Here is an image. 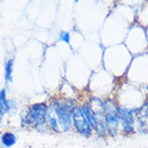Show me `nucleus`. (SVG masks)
Returning <instances> with one entry per match:
<instances>
[{
  "label": "nucleus",
  "mask_w": 148,
  "mask_h": 148,
  "mask_svg": "<svg viewBox=\"0 0 148 148\" xmlns=\"http://www.w3.org/2000/svg\"><path fill=\"white\" fill-rule=\"evenodd\" d=\"M50 105L53 107V110L56 115L58 124L62 133H68L73 129V110L77 106L76 102L71 99H52Z\"/></svg>",
  "instance_id": "1"
},
{
  "label": "nucleus",
  "mask_w": 148,
  "mask_h": 148,
  "mask_svg": "<svg viewBox=\"0 0 148 148\" xmlns=\"http://www.w3.org/2000/svg\"><path fill=\"white\" fill-rule=\"evenodd\" d=\"M49 104L45 102L34 103L29 105L26 111L28 127L35 129H43L48 127L47 125V112H48Z\"/></svg>",
  "instance_id": "2"
},
{
  "label": "nucleus",
  "mask_w": 148,
  "mask_h": 148,
  "mask_svg": "<svg viewBox=\"0 0 148 148\" xmlns=\"http://www.w3.org/2000/svg\"><path fill=\"white\" fill-rule=\"evenodd\" d=\"M73 129L79 135L89 138L93 135V127L90 124L89 120L83 111L81 105H77L73 110Z\"/></svg>",
  "instance_id": "3"
},
{
  "label": "nucleus",
  "mask_w": 148,
  "mask_h": 148,
  "mask_svg": "<svg viewBox=\"0 0 148 148\" xmlns=\"http://www.w3.org/2000/svg\"><path fill=\"white\" fill-rule=\"evenodd\" d=\"M120 133L124 136L133 135L135 131V112L133 108L119 106Z\"/></svg>",
  "instance_id": "4"
},
{
  "label": "nucleus",
  "mask_w": 148,
  "mask_h": 148,
  "mask_svg": "<svg viewBox=\"0 0 148 148\" xmlns=\"http://www.w3.org/2000/svg\"><path fill=\"white\" fill-rule=\"evenodd\" d=\"M47 125H48V129L51 130L54 133H62L61 132V127H60V124H58V118H56V115L53 110V107L49 104V108H48V112H47Z\"/></svg>",
  "instance_id": "5"
},
{
  "label": "nucleus",
  "mask_w": 148,
  "mask_h": 148,
  "mask_svg": "<svg viewBox=\"0 0 148 148\" xmlns=\"http://www.w3.org/2000/svg\"><path fill=\"white\" fill-rule=\"evenodd\" d=\"M135 131L140 134H148V118L142 111L135 118Z\"/></svg>",
  "instance_id": "6"
},
{
  "label": "nucleus",
  "mask_w": 148,
  "mask_h": 148,
  "mask_svg": "<svg viewBox=\"0 0 148 148\" xmlns=\"http://www.w3.org/2000/svg\"><path fill=\"white\" fill-rule=\"evenodd\" d=\"M16 140H17V137L13 132L7 131L4 132V133H2V135L0 136L1 145L4 148H10L12 147V146H14V145L16 144Z\"/></svg>",
  "instance_id": "7"
},
{
  "label": "nucleus",
  "mask_w": 148,
  "mask_h": 148,
  "mask_svg": "<svg viewBox=\"0 0 148 148\" xmlns=\"http://www.w3.org/2000/svg\"><path fill=\"white\" fill-rule=\"evenodd\" d=\"M9 110H11V104L7 99L5 89H2L0 90V118L5 115Z\"/></svg>",
  "instance_id": "8"
},
{
  "label": "nucleus",
  "mask_w": 148,
  "mask_h": 148,
  "mask_svg": "<svg viewBox=\"0 0 148 148\" xmlns=\"http://www.w3.org/2000/svg\"><path fill=\"white\" fill-rule=\"evenodd\" d=\"M13 65H14V58H10L4 67V77L8 82L12 81V74H13Z\"/></svg>",
  "instance_id": "9"
},
{
  "label": "nucleus",
  "mask_w": 148,
  "mask_h": 148,
  "mask_svg": "<svg viewBox=\"0 0 148 148\" xmlns=\"http://www.w3.org/2000/svg\"><path fill=\"white\" fill-rule=\"evenodd\" d=\"M60 40L65 42L67 45L70 43V34L68 32H61L60 33Z\"/></svg>",
  "instance_id": "10"
},
{
  "label": "nucleus",
  "mask_w": 148,
  "mask_h": 148,
  "mask_svg": "<svg viewBox=\"0 0 148 148\" xmlns=\"http://www.w3.org/2000/svg\"><path fill=\"white\" fill-rule=\"evenodd\" d=\"M143 112H144L146 117L148 118V102H145L144 104V108H143Z\"/></svg>",
  "instance_id": "11"
},
{
  "label": "nucleus",
  "mask_w": 148,
  "mask_h": 148,
  "mask_svg": "<svg viewBox=\"0 0 148 148\" xmlns=\"http://www.w3.org/2000/svg\"><path fill=\"white\" fill-rule=\"evenodd\" d=\"M144 91H145V93H147V94H148V82L145 83V86H144Z\"/></svg>",
  "instance_id": "12"
},
{
  "label": "nucleus",
  "mask_w": 148,
  "mask_h": 148,
  "mask_svg": "<svg viewBox=\"0 0 148 148\" xmlns=\"http://www.w3.org/2000/svg\"><path fill=\"white\" fill-rule=\"evenodd\" d=\"M75 1H78V0H75Z\"/></svg>",
  "instance_id": "13"
}]
</instances>
